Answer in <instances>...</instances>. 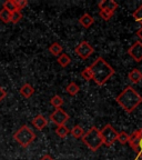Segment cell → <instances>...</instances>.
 I'll return each mask as SVG.
<instances>
[{
	"instance_id": "cell-1",
	"label": "cell",
	"mask_w": 142,
	"mask_h": 160,
	"mask_svg": "<svg viewBox=\"0 0 142 160\" xmlns=\"http://www.w3.org/2000/svg\"><path fill=\"white\" fill-rule=\"evenodd\" d=\"M115 101L125 112L131 113L142 103V97L131 86H128L117 96Z\"/></svg>"
},
{
	"instance_id": "cell-2",
	"label": "cell",
	"mask_w": 142,
	"mask_h": 160,
	"mask_svg": "<svg viewBox=\"0 0 142 160\" xmlns=\"http://www.w3.org/2000/svg\"><path fill=\"white\" fill-rule=\"evenodd\" d=\"M89 69L92 73V80L98 86H103L115 73V69L102 57L97 58Z\"/></svg>"
},
{
	"instance_id": "cell-3",
	"label": "cell",
	"mask_w": 142,
	"mask_h": 160,
	"mask_svg": "<svg viewBox=\"0 0 142 160\" xmlns=\"http://www.w3.org/2000/svg\"><path fill=\"white\" fill-rule=\"evenodd\" d=\"M86 146L89 148L91 151H97L101 146L103 145L102 138L100 135V130L97 127H91L87 132H85L83 137L81 138Z\"/></svg>"
},
{
	"instance_id": "cell-4",
	"label": "cell",
	"mask_w": 142,
	"mask_h": 160,
	"mask_svg": "<svg viewBox=\"0 0 142 160\" xmlns=\"http://www.w3.org/2000/svg\"><path fill=\"white\" fill-rule=\"evenodd\" d=\"M13 139H15L21 147L27 148L35 141L36 133L33 132V130L31 129V128L23 125L22 127H20L19 129L13 133Z\"/></svg>"
},
{
	"instance_id": "cell-5",
	"label": "cell",
	"mask_w": 142,
	"mask_h": 160,
	"mask_svg": "<svg viewBox=\"0 0 142 160\" xmlns=\"http://www.w3.org/2000/svg\"><path fill=\"white\" fill-rule=\"evenodd\" d=\"M100 135H101V138H102L103 145L107 146V147H111L115 142V140H117L118 137L117 130L110 125V123L105 125L102 129L100 130Z\"/></svg>"
},
{
	"instance_id": "cell-6",
	"label": "cell",
	"mask_w": 142,
	"mask_h": 160,
	"mask_svg": "<svg viewBox=\"0 0 142 160\" xmlns=\"http://www.w3.org/2000/svg\"><path fill=\"white\" fill-rule=\"evenodd\" d=\"M128 143L133 149V151L137 152L138 157L142 159V128L135 130L132 135L129 136Z\"/></svg>"
},
{
	"instance_id": "cell-7",
	"label": "cell",
	"mask_w": 142,
	"mask_h": 160,
	"mask_svg": "<svg viewBox=\"0 0 142 160\" xmlns=\"http://www.w3.org/2000/svg\"><path fill=\"white\" fill-rule=\"evenodd\" d=\"M93 51H95L93 47L90 45L88 41H86V40L81 41V42H80L79 45H78L77 47L75 48L76 55H77L78 57L81 58V59H83V60L88 59V58H89L90 56L93 53Z\"/></svg>"
},
{
	"instance_id": "cell-8",
	"label": "cell",
	"mask_w": 142,
	"mask_h": 160,
	"mask_svg": "<svg viewBox=\"0 0 142 160\" xmlns=\"http://www.w3.org/2000/svg\"><path fill=\"white\" fill-rule=\"evenodd\" d=\"M50 120L52 121L55 125L57 126H62L69 120V115L66 112L65 110H62L61 108H58L50 115Z\"/></svg>"
},
{
	"instance_id": "cell-9",
	"label": "cell",
	"mask_w": 142,
	"mask_h": 160,
	"mask_svg": "<svg viewBox=\"0 0 142 160\" xmlns=\"http://www.w3.org/2000/svg\"><path fill=\"white\" fill-rule=\"evenodd\" d=\"M128 55L132 58L135 61L140 62L142 61V41L138 40L128 49Z\"/></svg>"
},
{
	"instance_id": "cell-10",
	"label": "cell",
	"mask_w": 142,
	"mask_h": 160,
	"mask_svg": "<svg viewBox=\"0 0 142 160\" xmlns=\"http://www.w3.org/2000/svg\"><path fill=\"white\" fill-rule=\"evenodd\" d=\"M98 6H99L100 10H103V11H107L110 13H113L119 7L118 2H115L113 0H102V1H100Z\"/></svg>"
},
{
	"instance_id": "cell-11",
	"label": "cell",
	"mask_w": 142,
	"mask_h": 160,
	"mask_svg": "<svg viewBox=\"0 0 142 160\" xmlns=\"http://www.w3.org/2000/svg\"><path fill=\"white\" fill-rule=\"evenodd\" d=\"M32 125L37 130H42L47 127L48 121L42 115H38L32 119Z\"/></svg>"
},
{
	"instance_id": "cell-12",
	"label": "cell",
	"mask_w": 142,
	"mask_h": 160,
	"mask_svg": "<svg viewBox=\"0 0 142 160\" xmlns=\"http://www.w3.org/2000/svg\"><path fill=\"white\" fill-rule=\"evenodd\" d=\"M93 22H95V19H93L92 16L89 15V13H83V15L79 18V23L82 26L83 28L91 27V26L93 25Z\"/></svg>"
},
{
	"instance_id": "cell-13",
	"label": "cell",
	"mask_w": 142,
	"mask_h": 160,
	"mask_svg": "<svg viewBox=\"0 0 142 160\" xmlns=\"http://www.w3.org/2000/svg\"><path fill=\"white\" fill-rule=\"evenodd\" d=\"M128 77H129V80L133 83V85H137V83H139L142 80V72L139 69L135 68V69H132L131 71H130Z\"/></svg>"
},
{
	"instance_id": "cell-14",
	"label": "cell",
	"mask_w": 142,
	"mask_h": 160,
	"mask_svg": "<svg viewBox=\"0 0 142 160\" xmlns=\"http://www.w3.org/2000/svg\"><path fill=\"white\" fill-rule=\"evenodd\" d=\"M19 93L22 96L23 98H30L35 93V89H33V87L30 85V83H25L22 87L20 88Z\"/></svg>"
},
{
	"instance_id": "cell-15",
	"label": "cell",
	"mask_w": 142,
	"mask_h": 160,
	"mask_svg": "<svg viewBox=\"0 0 142 160\" xmlns=\"http://www.w3.org/2000/svg\"><path fill=\"white\" fill-rule=\"evenodd\" d=\"M49 51L51 55L53 56H60L62 52V46L58 42H53L52 45L49 47Z\"/></svg>"
},
{
	"instance_id": "cell-16",
	"label": "cell",
	"mask_w": 142,
	"mask_h": 160,
	"mask_svg": "<svg viewBox=\"0 0 142 160\" xmlns=\"http://www.w3.org/2000/svg\"><path fill=\"white\" fill-rule=\"evenodd\" d=\"M66 91H67L70 96H76L80 91V88L76 82H70L69 85L67 86V88H66Z\"/></svg>"
},
{
	"instance_id": "cell-17",
	"label": "cell",
	"mask_w": 142,
	"mask_h": 160,
	"mask_svg": "<svg viewBox=\"0 0 142 160\" xmlns=\"http://www.w3.org/2000/svg\"><path fill=\"white\" fill-rule=\"evenodd\" d=\"M70 62H71V59H70L69 56L66 55V53H61V55L58 57V63L62 68H66Z\"/></svg>"
},
{
	"instance_id": "cell-18",
	"label": "cell",
	"mask_w": 142,
	"mask_h": 160,
	"mask_svg": "<svg viewBox=\"0 0 142 160\" xmlns=\"http://www.w3.org/2000/svg\"><path fill=\"white\" fill-rule=\"evenodd\" d=\"M3 9L8 10L9 12H13V11H16L17 9V6H16V1L15 0H7V1H5L2 5Z\"/></svg>"
},
{
	"instance_id": "cell-19",
	"label": "cell",
	"mask_w": 142,
	"mask_h": 160,
	"mask_svg": "<svg viewBox=\"0 0 142 160\" xmlns=\"http://www.w3.org/2000/svg\"><path fill=\"white\" fill-rule=\"evenodd\" d=\"M56 133H57L58 137L60 138H66L68 135H69V129L66 127L65 125L62 126H58L57 129H56Z\"/></svg>"
},
{
	"instance_id": "cell-20",
	"label": "cell",
	"mask_w": 142,
	"mask_h": 160,
	"mask_svg": "<svg viewBox=\"0 0 142 160\" xmlns=\"http://www.w3.org/2000/svg\"><path fill=\"white\" fill-rule=\"evenodd\" d=\"M50 103H51V106H53L56 109H58V108H60L63 105V99L60 97V96L55 95L51 99H50Z\"/></svg>"
},
{
	"instance_id": "cell-21",
	"label": "cell",
	"mask_w": 142,
	"mask_h": 160,
	"mask_svg": "<svg viewBox=\"0 0 142 160\" xmlns=\"http://www.w3.org/2000/svg\"><path fill=\"white\" fill-rule=\"evenodd\" d=\"M71 133H72V136L75 138L80 139V138L83 137V135H85V131H83L82 127H80L79 125H76L75 127L72 128V130H71Z\"/></svg>"
},
{
	"instance_id": "cell-22",
	"label": "cell",
	"mask_w": 142,
	"mask_h": 160,
	"mask_svg": "<svg viewBox=\"0 0 142 160\" xmlns=\"http://www.w3.org/2000/svg\"><path fill=\"white\" fill-rule=\"evenodd\" d=\"M10 19H11V12H9L8 10L1 9L0 10V20L5 23L10 22Z\"/></svg>"
},
{
	"instance_id": "cell-23",
	"label": "cell",
	"mask_w": 142,
	"mask_h": 160,
	"mask_svg": "<svg viewBox=\"0 0 142 160\" xmlns=\"http://www.w3.org/2000/svg\"><path fill=\"white\" fill-rule=\"evenodd\" d=\"M132 17L138 23L141 25V27H142V5H140L139 7H138V9L132 13Z\"/></svg>"
},
{
	"instance_id": "cell-24",
	"label": "cell",
	"mask_w": 142,
	"mask_h": 160,
	"mask_svg": "<svg viewBox=\"0 0 142 160\" xmlns=\"http://www.w3.org/2000/svg\"><path fill=\"white\" fill-rule=\"evenodd\" d=\"M117 141H119L121 145H125L129 141V135H128L125 131H121V132H118Z\"/></svg>"
},
{
	"instance_id": "cell-25",
	"label": "cell",
	"mask_w": 142,
	"mask_h": 160,
	"mask_svg": "<svg viewBox=\"0 0 142 160\" xmlns=\"http://www.w3.org/2000/svg\"><path fill=\"white\" fill-rule=\"evenodd\" d=\"M21 18H22V13H21V11H19V10H16V11L11 12V19H10V22L17 23V22H19L20 20H21Z\"/></svg>"
},
{
	"instance_id": "cell-26",
	"label": "cell",
	"mask_w": 142,
	"mask_h": 160,
	"mask_svg": "<svg viewBox=\"0 0 142 160\" xmlns=\"http://www.w3.org/2000/svg\"><path fill=\"white\" fill-rule=\"evenodd\" d=\"M81 77H82L85 80H87V81L92 80V73H91V71H90L89 67L85 68V69L81 71Z\"/></svg>"
},
{
	"instance_id": "cell-27",
	"label": "cell",
	"mask_w": 142,
	"mask_h": 160,
	"mask_svg": "<svg viewBox=\"0 0 142 160\" xmlns=\"http://www.w3.org/2000/svg\"><path fill=\"white\" fill-rule=\"evenodd\" d=\"M15 1H16V6H17V9L19 10V11L28 6L27 0H15Z\"/></svg>"
},
{
	"instance_id": "cell-28",
	"label": "cell",
	"mask_w": 142,
	"mask_h": 160,
	"mask_svg": "<svg viewBox=\"0 0 142 160\" xmlns=\"http://www.w3.org/2000/svg\"><path fill=\"white\" fill-rule=\"evenodd\" d=\"M100 17L102 18L103 20H105V21H108V20H110L111 18H112L113 13H110V12H107V11H103V10H100Z\"/></svg>"
},
{
	"instance_id": "cell-29",
	"label": "cell",
	"mask_w": 142,
	"mask_h": 160,
	"mask_svg": "<svg viewBox=\"0 0 142 160\" xmlns=\"http://www.w3.org/2000/svg\"><path fill=\"white\" fill-rule=\"evenodd\" d=\"M6 96H7V91H6V90L3 89L1 86H0V102H1V101L5 99Z\"/></svg>"
},
{
	"instance_id": "cell-30",
	"label": "cell",
	"mask_w": 142,
	"mask_h": 160,
	"mask_svg": "<svg viewBox=\"0 0 142 160\" xmlns=\"http://www.w3.org/2000/svg\"><path fill=\"white\" fill-rule=\"evenodd\" d=\"M135 35L138 36V38H139L140 40H142V27L140 28V29L137 30V32H135Z\"/></svg>"
},
{
	"instance_id": "cell-31",
	"label": "cell",
	"mask_w": 142,
	"mask_h": 160,
	"mask_svg": "<svg viewBox=\"0 0 142 160\" xmlns=\"http://www.w3.org/2000/svg\"><path fill=\"white\" fill-rule=\"evenodd\" d=\"M40 160H53V158L51 157L50 155H45V156H42L41 157V159Z\"/></svg>"
}]
</instances>
